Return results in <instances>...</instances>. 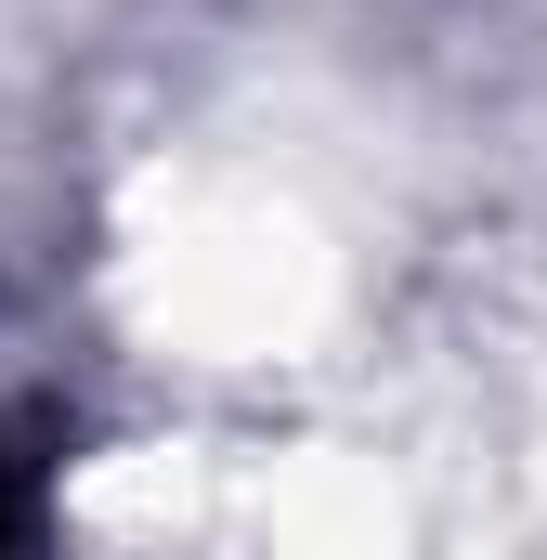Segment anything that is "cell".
<instances>
[{
	"label": "cell",
	"instance_id": "cell-1",
	"mask_svg": "<svg viewBox=\"0 0 547 560\" xmlns=\"http://www.w3.org/2000/svg\"><path fill=\"white\" fill-rule=\"evenodd\" d=\"M26 535H39V482L0 456V560H26Z\"/></svg>",
	"mask_w": 547,
	"mask_h": 560
}]
</instances>
